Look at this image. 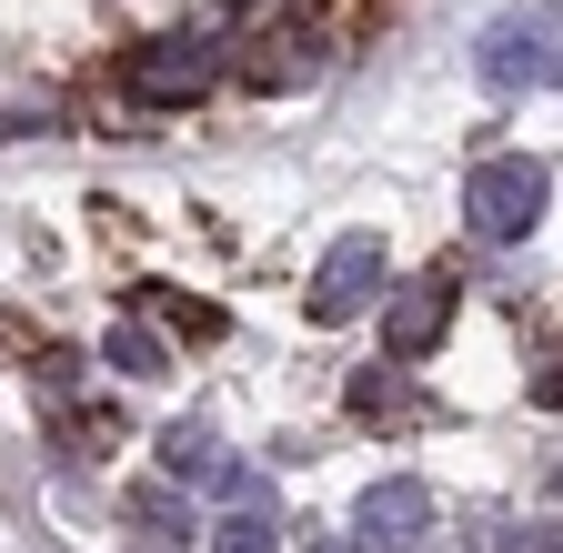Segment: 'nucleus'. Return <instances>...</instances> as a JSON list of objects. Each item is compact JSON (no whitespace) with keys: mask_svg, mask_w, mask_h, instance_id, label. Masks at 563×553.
Instances as JSON below:
<instances>
[{"mask_svg":"<svg viewBox=\"0 0 563 553\" xmlns=\"http://www.w3.org/2000/svg\"><path fill=\"white\" fill-rule=\"evenodd\" d=\"M302 553H373V543H352V533H312Z\"/></svg>","mask_w":563,"mask_h":553,"instance_id":"14","label":"nucleus"},{"mask_svg":"<svg viewBox=\"0 0 563 553\" xmlns=\"http://www.w3.org/2000/svg\"><path fill=\"white\" fill-rule=\"evenodd\" d=\"M352 533H363L373 553H412L422 533H433V494H422L412 473H393V483H373V494L352 504Z\"/></svg>","mask_w":563,"mask_h":553,"instance_id":"6","label":"nucleus"},{"mask_svg":"<svg viewBox=\"0 0 563 553\" xmlns=\"http://www.w3.org/2000/svg\"><path fill=\"white\" fill-rule=\"evenodd\" d=\"M443 332H453V272H422V283H393V292H383V342H393V363L433 353Z\"/></svg>","mask_w":563,"mask_h":553,"instance_id":"5","label":"nucleus"},{"mask_svg":"<svg viewBox=\"0 0 563 553\" xmlns=\"http://www.w3.org/2000/svg\"><path fill=\"white\" fill-rule=\"evenodd\" d=\"M211 463H222V433H211V423H172V433H162V473H172V483H201Z\"/></svg>","mask_w":563,"mask_h":553,"instance_id":"9","label":"nucleus"},{"mask_svg":"<svg viewBox=\"0 0 563 553\" xmlns=\"http://www.w3.org/2000/svg\"><path fill=\"white\" fill-rule=\"evenodd\" d=\"M523 392H533V402H553V412H563V363H543V373H533V383H523Z\"/></svg>","mask_w":563,"mask_h":553,"instance_id":"13","label":"nucleus"},{"mask_svg":"<svg viewBox=\"0 0 563 553\" xmlns=\"http://www.w3.org/2000/svg\"><path fill=\"white\" fill-rule=\"evenodd\" d=\"M211 71H222V51H211L201 31H172V41H141V51H121V91H131V101H152V111L201 101V91H211Z\"/></svg>","mask_w":563,"mask_h":553,"instance_id":"3","label":"nucleus"},{"mask_svg":"<svg viewBox=\"0 0 563 553\" xmlns=\"http://www.w3.org/2000/svg\"><path fill=\"white\" fill-rule=\"evenodd\" d=\"M121 513H131L141 533H162V543H181V533H191V513H181V494H162V483H141V494H121Z\"/></svg>","mask_w":563,"mask_h":553,"instance_id":"10","label":"nucleus"},{"mask_svg":"<svg viewBox=\"0 0 563 553\" xmlns=\"http://www.w3.org/2000/svg\"><path fill=\"white\" fill-rule=\"evenodd\" d=\"M483 91H563V0H514L473 41Z\"/></svg>","mask_w":563,"mask_h":553,"instance_id":"1","label":"nucleus"},{"mask_svg":"<svg viewBox=\"0 0 563 553\" xmlns=\"http://www.w3.org/2000/svg\"><path fill=\"white\" fill-rule=\"evenodd\" d=\"M211 553H282V543H272V523H262V513H232L222 533H211Z\"/></svg>","mask_w":563,"mask_h":553,"instance_id":"11","label":"nucleus"},{"mask_svg":"<svg viewBox=\"0 0 563 553\" xmlns=\"http://www.w3.org/2000/svg\"><path fill=\"white\" fill-rule=\"evenodd\" d=\"M543 212H553V172H543L533 152H493V162H473V181H463V222H473V242H533Z\"/></svg>","mask_w":563,"mask_h":553,"instance_id":"2","label":"nucleus"},{"mask_svg":"<svg viewBox=\"0 0 563 553\" xmlns=\"http://www.w3.org/2000/svg\"><path fill=\"white\" fill-rule=\"evenodd\" d=\"M493 553H563L553 523H514V533H493Z\"/></svg>","mask_w":563,"mask_h":553,"instance_id":"12","label":"nucleus"},{"mask_svg":"<svg viewBox=\"0 0 563 553\" xmlns=\"http://www.w3.org/2000/svg\"><path fill=\"white\" fill-rule=\"evenodd\" d=\"M101 363H111L121 383H162V373H172V342H162V332H141V322H111Z\"/></svg>","mask_w":563,"mask_h":553,"instance_id":"8","label":"nucleus"},{"mask_svg":"<svg viewBox=\"0 0 563 553\" xmlns=\"http://www.w3.org/2000/svg\"><path fill=\"white\" fill-rule=\"evenodd\" d=\"M383 292H393L383 232H342L322 252V272H312V322H363V312H383Z\"/></svg>","mask_w":563,"mask_h":553,"instance_id":"4","label":"nucleus"},{"mask_svg":"<svg viewBox=\"0 0 563 553\" xmlns=\"http://www.w3.org/2000/svg\"><path fill=\"white\" fill-rule=\"evenodd\" d=\"M342 402H352V423H383V433H393V423H422V392H412L393 363L352 373V383H342Z\"/></svg>","mask_w":563,"mask_h":553,"instance_id":"7","label":"nucleus"},{"mask_svg":"<svg viewBox=\"0 0 563 553\" xmlns=\"http://www.w3.org/2000/svg\"><path fill=\"white\" fill-rule=\"evenodd\" d=\"M553 494H563V463H553Z\"/></svg>","mask_w":563,"mask_h":553,"instance_id":"15","label":"nucleus"}]
</instances>
